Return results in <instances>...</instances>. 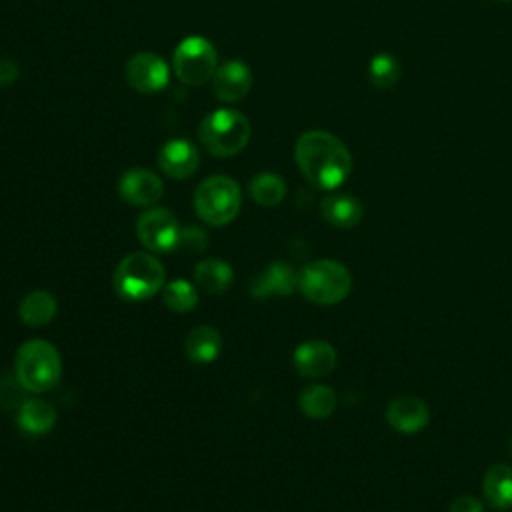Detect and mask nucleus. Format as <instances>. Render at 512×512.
<instances>
[{
	"instance_id": "obj_1",
	"label": "nucleus",
	"mask_w": 512,
	"mask_h": 512,
	"mask_svg": "<svg viewBox=\"0 0 512 512\" xmlns=\"http://www.w3.org/2000/svg\"><path fill=\"white\" fill-rule=\"evenodd\" d=\"M294 158L310 184L336 190L352 172V156L340 138L326 130H308L294 144Z\"/></svg>"
},
{
	"instance_id": "obj_2",
	"label": "nucleus",
	"mask_w": 512,
	"mask_h": 512,
	"mask_svg": "<svg viewBox=\"0 0 512 512\" xmlns=\"http://www.w3.org/2000/svg\"><path fill=\"white\" fill-rule=\"evenodd\" d=\"M62 360L54 344L42 338L24 342L14 358V376L28 392H46L60 380Z\"/></svg>"
},
{
	"instance_id": "obj_3",
	"label": "nucleus",
	"mask_w": 512,
	"mask_h": 512,
	"mask_svg": "<svg viewBox=\"0 0 512 512\" xmlns=\"http://www.w3.org/2000/svg\"><path fill=\"white\" fill-rule=\"evenodd\" d=\"M164 266L154 252H130L124 256L112 276L118 296L126 300H146L164 288Z\"/></svg>"
},
{
	"instance_id": "obj_4",
	"label": "nucleus",
	"mask_w": 512,
	"mask_h": 512,
	"mask_svg": "<svg viewBox=\"0 0 512 512\" xmlns=\"http://www.w3.org/2000/svg\"><path fill=\"white\" fill-rule=\"evenodd\" d=\"M198 136L212 156L228 158L246 148L250 140V120L238 110L218 108L200 122Z\"/></svg>"
},
{
	"instance_id": "obj_5",
	"label": "nucleus",
	"mask_w": 512,
	"mask_h": 512,
	"mask_svg": "<svg viewBox=\"0 0 512 512\" xmlns=\"http://www.w3.org/2000/svg\"><path fill=\"white\" fill-rule=\"evenodd\" d=\"M298 288L310 302L332 306L350 294L352 274L338 260H314L302 268L298 276Z\"/></svg>"
},
{
	"instance_id": "obj_6",
	"label": "nucleus",
	"mask_w": 512,
	"mask_h": 512,
	"mask_svg": "<svg viewBox=\"0 0 512 512\" xmlns=\"http://www.w3.org/2000/svg\"><path fill=\"white\" fill-rule=\"evenodd\" d=\"M242 206V192L236 180L216 174L200 182L194 192V210L206 224L224 226L236 218Z\"/></svg>"
},
{
	"instance_id": "obj_7",
	"label": "nucleus",
	"mask_w": 512,
	"mask_h": 512,
	"mask_svg": "<svg viewBox=\"0 0 512 512\" xmlns=\"http://www.w3.org/2000/svg\"><path fill=\"white\" fill-rule=\"evenodd\" d=\"M172 66L180 82L200 86L212 80L218 68V54L210 40L202 36H188L176 46Z\"/></svg>"
},
{
	"instance_id": "obj_8",
	"label": "nucleus",
	"mask_w": 512,
	"mask_h": 512,
	"mask_svg": "<svg viewBox=\"0 0 512 512\" xmlns=\"http://www.w3.org/2000/svg\"><path fill=\"white\" fill-rule=\"evenodd\" d=\"M180 224L168 208H148L136 220V236L150 252H170L178 248Z\"/></svg>"
},
{
	"instance_id": "obj_9",
	"label": "nucleus",
	"mask_w": 512,
	"mask_h": 512,
	"mask_svg": "<svg viewBox=\"0 0 512 512\" xmlns=\"http://www.w3.org/2000/svg\"><path fill=\"white\" fill-rule=\"evenodd\" d=\"M126 80L140 94L160 92L170 80L166 60L154 52H138L126 62Z\"/></svg>"
},
{
	"instance_id": "obj_10",
	"label": "nucleus",
	"mask_w": 512,
	"mask_h": 512,
	"mask_svg": "<svg viewBox=\"0 0 512 512\" xmlns=\"http://www.w3.org/2000/svg\"><path fill=\"white\" fill-rule=\"evenodd\" d=\"M118 194L132 206H154L164 194V182L152 170L134 168L118 180Z\"/></svg>"
},
{
	"instance_id": "obj_11",
	"label": "nucleus",
	"mask_w": 512,
	"mask_h": 512,
	"mask_svg": "<svg viewBox=\"0 0 512 512\" xmlns=\"http://www.w3.org/2000/svg\"><path fill=\"white\" fill-rule=\"evenodd\" d=\"M252 86V72L242 60H226L218 64L212 76V92L220 102H240Z\"/></svg>"
},
{
	"instance_id": "obj_12",
	"label": "nucleus",
	"mask_w": 512,
	"mask_h": 512,
	"mask_svg": "<svg viewBox=\"0 0 512 512\" xmlns=\"http://www.w3.org/2000/svg\"><path fill=\"white\" fill-rule=\"evenodd\" d=\"M294 368L304 378H322L336 368V350L326 340H306L294 350Z\"/></svg>"
},
{
	"instance_id": "obj_13",
	"label": "nucleus",
	"mask_w": 512,
	"mask_h": 512,
	"mask_svg": "<svg viewBox=\"0 0 512 512\" xmlns=\"http://www.w3.org/2000/svg\"><path fill=\"white\" fill-rule=\"evenodd\" d=\"M388 424L400 434H414L426 428L430 410L426 402L414 394H400L386 406Z\"/></svg>"
},
{
	"instance_id": "obj_14",
	"label": "nucleus",
	"mask_w": 512,
	"mask_h": 512,
	"mask_svg": "<svg viewBox=\"0 0 512 512\" xmlns=\"http://www.w3.org/2000/svg\"><path fill=\"white\" fill-rule=\"evenodd\" d=\"M158 164L166 176L174 180H186L198 170L200 154L190 140L174 138L160 148Z\"/></svg>"
},
{
	"instance_id": "obj_15",
	"label": "nucleus",
	"mask_w": 512,
	"mask_h": 512,
	"mask_svg": "<svg viewBox=\"0 0 512 512\" xmlns=\"http://www.w3.org/2000/svg\"><path fill=\"white\" fill-rule=\"evenodd\" d=\"M298 272L286 262L268 264L252 282L250 292L254 298L290 296L298 288Z\"/></svg>"
},
{
	"instance_id": "obj_16",
	"label": "nucleus",
	"mask_w": 512,
	"mask_h": 512,
	"mask_svg": "<svg viewBox=\"0 0 512 512\" xmlns=\"http://www.w3.org/2000/svg\"><path fill=\"white\" fill-rule=\"evenodd\" d=\"M320 214L328 224L336 228H354L362 220L364 208L356 196L338 192V194H328L320 202Z\"/></svg>"
},
{
	"instance_id": "obj_17",
	"label": "nucleus",
	"mask_w": 512,
	"mask_h": 512,
	"mask_svg": "<svg viewBox=\"0 0 512 512\" xmlns=\"http://www.w3.org/2000/svg\"><path fill=\"white\" fill-rule=\"evenodd\" d=\"M222 348V336L216 328L202 324L194 326L184 338V352L196 364H210L218 358Z\"/></svg>"
},
{
	"instance_id": "obj_18",
	"label": "nucleus",
	"mask_w": 512,
	"mask_h": 512,
	"mask_svg": "<svg viewBox=\"0 0 512 512\" xmlns=\"http://www.w3.org/2000/svg\"><path fill=\"white\" fill-rule=\"evenodd\" d=\"M194 280L196 286L210 296L222 294L230 288L234 280V272L226 260L220 258H206L194 268Z\"/></svg>"
},
{
	"instance_id": "obj_19",
	"label": "nucleus",
	"mask_w": 512,
	"mask_h": 512,
	"mask_svg": "<svg viewBox=\"0 0 512 512\" xmlns=\"http://www.w3.org/2000/svg\"><path fill=\"white\" fill-rule=\"evenodd\" d=\"M58 312V302L48 290H32L28 292L18 306L20 320L28 326H44L54 320Z\"/></svg>"
},
{
	"instance_id": "obj_20",
	"label": "nucleus",
	"mask_w": 512,
	"mask_h": 512,
	"mask_svg": "<svg viewBox=\"0 0 512 512\" xmlns=\"http://www.w3.org/2000/svg\"><path fill=\"white\" fill-rule=\"evenodd\" d=\"M56 424V410L44 398H28L18 406V426L28 434H44Z\"/></svg>"
},
{
	"instance_id": "obj_21",
	"label": "nucleus",
	"mask_w": 512,
	"mask_h": 512,
	"mask_svg": "<svg viewBox=\"0 0 512 512\" xmlns=\"http://www.w3.org/2000/svg\"><path fill=\"white\" fill-rule=\"evenodd\" d=\"M484 498L490 506L506 510L512 508V466L494 464L484 474Z\"/></svg>"
},
{
	"instance_id": "obj_22",
	"label": "nucleus",
	"mask_w": 512,
	"mask_h": 512,
	"mask_svg": "<svg viewBox=\"0 0 512 512\" xmlns=\"http://www.w3.org/2000/svg\"><path fill=\"white\" fill-rule=\"evenodd\" d=\"M248 192L252 196V200L260 206H276L284 200L286 196V184L284 180L274 174V172H260L256 174L250 184H248Z\"/></svg>"
},
{
	"instance_id": "obj_23",
	"label": "nucleus",
	"mask_w": 512,
	"mask_h": 512,
	"mask_svg": "<svg viewBox=\"0 0 512 512\" xmlns=\"http://www.w3.org/2000/svg\"><path fill=\"white\" fill-rule=\"evenodd\" d=\"M298 404L300 410L310 418H328L336 408V394L324 384H314L302 390Z\"/></svg>"
},
{
	"instance_id": "obj_24",
	"label": "nucleus",
	"mask_w": 512,
	"mask_h": 512,
	"mask_svg": "<svg viewBox=\"0 0 512 512\" xmlns=\"http://www.w3.org/2000/svg\"><path fill=\"white\" fill-rule=\"evenodd\" d=\"M400 76H402L400 62L388 52L376 54L368 64V80L378 90L394 88L398 84Z\"/></svg>"
},
{
	"instance_id": "obj_25",
	"label": "nucleus",
	"mask_w": 512,
	"mask_h": 512,
	"mask_svg": "<svg viewBox=\"0 0 512 512\" xmlns=\"http://www.w3.org/2000/svg\"><path fill=\"white\" fill-rule=\"evenodd\" d=\"M162 300L164 304L176 312V314H184L190 312L196 304H198V290L194 284H190L188 280L176 278L168 284H164L162 288Z\"/></svg>"
},
{
	"instance_id": "obj_26",
	"label": "nucleus",
	"mask_w": 512,
	"mask_h": 512,
	"mask_svg": "<svg viewBox=\"0 0 512 512\" xmlns=\"http://www.w3.org/2000/svg\"><path fill=\"white\" fill-rule=\"evenodd\" d=\"M208 234L206 230H202L200 226H184L180 230V238H178V248L186 250V252H202L208 248Z\"/></svg>"
},
{
	"instance_id": "obj_27",
	"label": "nucleus",
	"mask_w": 512,
	"mask_h": 512,
	"mask_svg": "<svg viewBox=\"0 0 512 512\" xmlns=\"http://www.w3.org/2000/svg\"><path fill=\"white\" fill-rule=\"evenodd\" d=\"M18 74H20V68H18V64L14 60L0 58V86L14 84Z\"/></svg>"
},
{
	"instance_id": "obj_28",
	"label": "nucleus",
	"mask_w": 512,
	"mask_h": 512,
	"mask_svg": "<svg viewBox=\"0 0 512 512\" xmlns=\"http://www.w3.org/2000/svg\"><path fill=\"white\" fill-rule=\"evenodd\" d=\"M448 512H482V504L474 496H458Z\"/></svg>"
},
{
	"instance_id": "obj_29",
	"label": "nucleus",
	"mask_w": 512,
	"mask_h": 512,
	"mask_svg": "<svg viewBox=\"0 0 512 512\" xmlns=\"http://www.w3.org/2000/svg\"><path fill=\"white\" fill-rule=\"evenodd\" d=\"M508 452L512 454V436H510V440H508Z\"/></svg>"
},
{
	"instance_id": "obj_30",
	"label": "nucleus",
	"mask_w": 512,
	"mask_h": 512,
	"mask_svg": "<svg viewBox=\"0 0 512 512\" xmlns=\"http://www.w3.org/2000/svg\"><path fill=\"white\" fill-rule=\"evenodd\" d=\"M500 2H510V0H500Z\"/></svg>"
}]
</instances>
